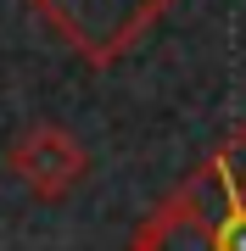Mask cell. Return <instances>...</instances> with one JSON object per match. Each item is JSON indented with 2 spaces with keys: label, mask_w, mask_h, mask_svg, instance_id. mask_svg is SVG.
<instances>
[{
  "label": "cell",
  "mask_w": 246,
  "mask_h": 251,
  "mask_svg": "<svg viewBox=\"0 0 246 251\" xmlns=\"http://www.w3.org/2000/svg\"><path fill=\"white\" fill-rule=\"evenodd\" d=\"M168 6L173 0H28V11L90 67L123 62Z\"/></svg>",
  "instance_id": "6da1fadb"
},
{
  "label": "cell",
  "mask_w": 246,
  "mask_h": 251,
  "mask_svg": "<svg viewBox=\"0 0 246 251\" xmlns=\"http://www.w3.org/2000/svg\"><path fill=\"white\" fill-rule=\"evenodd\" d=\"M6 173L17 179L34 201H67L90 179V151L73 140L62 123H28L6 145Z\"/></svg>",
  "instance_id": "7a4b0ae2"
},
{
  "label": "cell",
  "mask_w": 246,
  "mask_h": 251,
  "mask_svg": "<svg viewBox=\"0 0 246 251\" xmlns=\"http://www.w3.org/2000/svg\"><path fill=\"white\" fill-rule=\"evenodd\" d=\"M185 179L196 184L213 218V251H246V123L235 134H224Z\"/></svg>",
  "instance_id": "3957f363"
},
{
  "label": "cell",
  "mask_w": 246,
  "mask_h": 251,
  "mask_svg": "<svg viewBox=\"0 0 246 251\" xmlns=\"http://www.w3.org/2000/svg\"><path fill=\"white\" fill-rule=\"evenodd\" d=\"M129 251H213V218H207V206H201L191 179H179L140 218Z\"/></svg>",
  "instance_id": "277c9868"
}]
</instances>
